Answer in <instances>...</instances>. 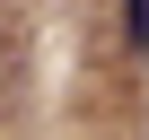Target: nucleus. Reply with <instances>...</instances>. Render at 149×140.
<instances>
[{
    "mask_svg": "<svg viewBox=\"0 0 149 140\" xmlns=\"http://www.w3.org/2000/svg\"><path fill=\"white\" fill-rule=\"evenodd\" d=\"M123 44L149 53V0H123Z\"/></svg>",
    "mask_w": 149,
    "mask_h": 140,
    "instance_id": "obj_1",
    "label": "nucleus"
}]
</instances>
